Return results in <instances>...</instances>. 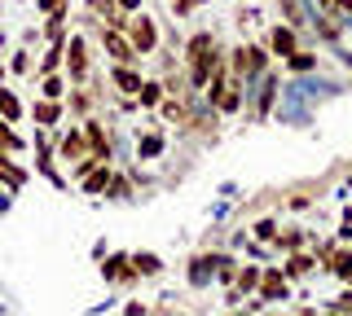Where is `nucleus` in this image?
I'll list each match as a JSON object with an SVG mask.
<instances>
[{"label": "nucleus", "mask_w": 352, "mask_h": 316, "mask_svg": "<svg viewBox=\"0 0 352 316\" xmlns=\"http://www.w3.org/2000/svg\"><path fill=\"white\" fill-rule=\"evenodd\" d=\"M185 62H190V88H207V80H212V71L225 62V49H220V40L212 31H194L190 40H185Z\"/></svg>", "instance_id": "nucleus-1"}, {"label": "nucleus", "mask_w": 352, "mask_h": 316, "mask_svg": "<svg viewBox=\"0 0 352 316\" xmlns=\"http://www.w3.org/2000/svg\"><path fill=\"white\" fill-rule=\"evenodd\" d=\"M269 58H273V53L264 49V45H234V49H229V71H234L238 80L251 88V84H256L264 71H273Z\"/></svg>", "instance_id": "nucleus-2"}, {"label": "nucleus", "mask_w": 352, "mask_h": 316, "mask_svg": "<svg viewBox=\"0 0 352 316\" xmlns=\"http://www.w3.org/2000/svg\"><path fill=\"white\" fill-rule=\"evenodd\" d=\"M66 80L71 84H88V71H93V49H88V40L75 31V36H66V62H62Z\"/></svg>", "instance_id": "nucleus-3"}, {"label": "nucleus", "mask_w": 352, "mask_h": 316, "mask_svg": "<svg viewBox=\"0 0 352 316\" xmlns=\"http://www.w3.org/2000/svg\"><path fill=\"white\" fill-rule=\"evenodd\" d=\"M128 40H132V49L141 53V58H154V53H159V27H154V18L150 14H128Z\"/></svg>", "instance_id": "nucleus-4"}, {"label": "nucleus", "mask_w": 352, "mask_h": 316, "mask_svg": "<svg viewBox=\"0 0 352 316\" xmlns=\"http://www.w3.org/2000/svg\"><path fill=\"white\" fill-rule=\"evenodd\" d=\"M97 40H102V49H106L110 62H128V66H137V62H141V53L132 49V40H128L124 27H97Z\"/></svg>", "instance_id": "nucleus-5"}, {"label": "nucleus", "mask_w": 352, "mask_h": 316, "mask_svg": "<svg viewBox=\"0 0 352 316\" xmlns=\"http://www.w3.org/2000/svg\"><path fill=\"white\" fill-rule=\"evenodd\" d=\"M80 127H84V141H88V154H97L102 162H110L115 158V141H110V132H106V123L97 114H88V119H80Z\"/></svg>", "instance_id": "nucleus-6"}, {"label": "nucleus", "mask_w": 352, "mask_h": 316, "mask_svg": "<svg viewBox=\"0 0 352 316\" xmlns=\"http://www.w3.org/2000/svg\"><path fill=\"white\" fill-rule=\"evenodd\" d=\"M256 299L269 308V303H286L291 299V277H286L282 268H264V277H260V286H256Z\"/></svg>", "instance_id": "nucleus-7"}, {"label": "nucleus", "mask_w": 352, "mask_h": 316, "mask_svg": "<svg viewBox=\"0 0 352 316\" xmlns=\"http://www.w3.org/2000/svg\"><path fill=\"white\" fill-rule=\"evenodd\" d=\"M264 49H269L278 62H286L291 53H300L304 45H300V31H295L291 23H273V27H269V45H264Z\"/></svg>", "instance_id": "nucleus-8"}, {"label": "nucleus", "mask_w": 352, "mask_h": 316, "mask_svg": "<svg viewBox=\"0 0 352 316\" xmlns=\"http://www.w3.org/2000/svg\"><path fill=\"white\" fill-rule=\"evenodd\" d=\"M278 93H282L278 75L264 71L260 80H256V101H251V114H256V119H269V114H273V101H278Z\"/></svg>", "instance_id": "nucleus-9"}, {"label": "nucleus", "mask_w": 352, "mask_h": 316, "mask_svg": "<svg viewBox=\"0 0 352 316\" xmlns=\"http://www.w3.org/2000/svg\"><path fill=\"white\" fill-rule=\"evenodd\" d=\"M110 84H115L119 97H137L141 84H146V75H141L137 66H128V62H115V66H110Z\"/></svg>", "instance_id": "nucleus-10"}, {"label": "nucleus", "mask_w": 352, "mask_h": 316, "mask_svg": "<svg viewBox=\"0 0 352 316\" xmlns=\"http://www.w3.org/2000/svg\"><path fill=\"white\" fill-rule=\"evenodd\" d=\"M102 277H106V281H115V286H132V281H137L132 255H106V264H102Z\"/></svg>", "instance_id": "nucleus-11"}, {"label": "nucleus", "mask_w": 352, "mask_h": 316, "mask_svg": "<svg viewBox=\"0 0 352 316\" xmlns=\"http://www.w3.org/2000/svg\"><path fill=\"white\" fill-rule=\"evenodd\" d=\"M282 18L295 31H308V27H313V18H317V5H313V0H282Z\"/></svg>", "instance_id": "nucleus-12"}, {"label": "nucleus", "mask_w": 352, "mask_h": 316, "mask_svg": "<svg viewBox=\"0 0 352 316\" xmlns=\"http://www.w3.org/2000/svg\"><path fill=\"white\" fill-rule=\"evenodd\" d=\"M93 106H97V88H84V84H71V97H66V110H71V119H75V123L93 114Z\"/></svg>", "instance_id": "nucleus-13"}, {"label": "nucleus", "mask_w": 352, "mask_h": 316, "mask_svg": "<svg viewBox=\"0 0 352 316\" xmlns=\"http://www.w3.org/2000/svg\"><path fill=\"white\" fill-rule=\"evenodd\" d=\"M66 114V101H53V97H40L36 106H31V119H36L40 127H58Z\"/></svg>", "instance_id": "nucleus-14"}, {"label": "nucleus", "mask_w": 352, "mask_h": 316, "mask_svg": "<svg viewBox=\"0 0 352 316\" xmlns=\"http://www.w3.org/2000/svg\"><path fill=\"white\" fill-rule=\"evenodd\" d=\"M88 154V141H84V127H71V132H66L62 141H58V158L66 162V167H71L75 158H84Z\"/></svg>", "instance_id": "nucleus-15"}, {"label": "nucleus", "mask_w": 352, "mask_h": 316, "mask_svg": "<svg viewBox=\"0 0 352 316\" xmlns=\"http://www.w3.org/2000/svg\"><path fill=\"white\" fill-rule=\"evenodd\" d=\"M212 281H216V250L212 255H194L190 259V286L203 290V286H212Z\"/></svg>", "instance_id": "nucleus-16"}, {"label": "nucleus", "mask_w": 352, "mask_h": 316, "mask_svg": "<svg viewBox=\"0 0 352 316\" xmlns=\"http://www.w3.org/2000/svg\"><path fill=\"white\" fill-rule=\"evenodd\" d=\"M313 268H317V259L308 255V250H291V255H286V264H282V272H286V277H291V281L308 277V272H313Z\"/></svg>", "instance_id": "nucleus-17"}, {"label": "nucleus", "mask_w": 352, "mask_h": 316, "mask_svg": "<svg viewBox=\"0 0 352 316\" xmlns=\"http://www.w3.org/2000/svg\"><path fill=\"white\" fill-rule=\"evenodd\" d=\"M62 62H66V40H49V49H44V58H40L36 75H53V71H62Z\"/></svg>", "instance_id": "nucleus-18"}, {"label": "nucleus", "mask_w": 352, "mask_h": 316, "mask_svg": "<svg viewBox=\"0 0 352 316\" xmlns=\"http://www.w3.org/2000/svg\"><path fill=\"white\" fill-rule=\"evenodd\" d=\"M66 88H71V80H66V71L40 75V97H53V101H66Z\"/></svg>", "instance_id": "nucleus-19"}, {"label": "nucleus", "mask_w": 352, "mask_h": 316, "mask_svg": "<svg viewBox=\"0 0 352 316\" xmlns=\"http://www.w3.org/2000/svg\"><path fill=\"white\" fill-rule=\"evenodd\" d=\"M110 176H115V171H110V162H97V167L88 171L80 184H84V193H93V198H97V193H106V189H110Z\"/></svg>", "instance_id": "nucleus-20"}, {"label": "nucleus", "mask_w": 352, "mask_h": 316, "mask_svg": "<svg viewBox=\"0 0 352 316\" xmlns=\"http://www.w3.org/2000/svg\"><path fill=\"white\" fill-rule=\"evenodd\" d=\"M260 277H264V268L260 264H238V277H234V286L247 294V299H256V286H260Z\"/></svg>", "instance_id": "nucleus-21"}, {"label": "nucleus", "mask_w": 352, "mask_h": 316, "mask_svg": "<svg viewBox=\"0 0 352 316\" xmlns=\"http://www.w3.org/2000/svg\"><path fill=\"white\" fill-rule=\"evenodd\" d=\"M273 246H278L282 255H291V250H304V246H308V233H304V228H295V224H291V228H282V233L273 237Z\"/></svg>", "instance_id": "nucleus-22"}, {"label": "nucleus", "mask_w": 352, "mask_h": 316, "mask_svg": "<svg viewBox=\"0 0 352 316\" xmlns=\"http://www.w3.org/2000/svg\"><path fill=\"white\" fill-rule=\"evenodd\" d=\"M132 268H137V277H163V259L154 255V250H137V255H132Z\"/></svg>", "instance_id": "nucleus-23"}, {"label": "nucleus", "mask_w": 352, "mask_h": 316, "mask_svg": "<svg viewBox=\"0 0 352 316\" xmlns=\"http://www.w3.org/2000/svg\"><path fill=\"white\" fill-rule=\"evenodd\" d=\"M163 97H168L163 80H146V84H141V93H137V101H141V110H150V106H163Z\"/></svg>", "instance_id": "nucleus-24"}, {"label": "nucleus", "mask_w": 352, "mask_h": 316, "mask_svg": "<svg viewBox=\"0 0 352 316\" xmlns=\"http://www.w3.org/2000/svg\"><path fill=\"white\" fill-rule=\"evenodd\" d=\"M163 145H168V136H163V132H146V136H137V158H159V154H163Z\"/></svg>", "instance_id": "nucleus-25"}, {"label": "nucleus", "mask_w": 352, "mask_h": 316, "mask_svg": "<svg viewBox=\"0 0 352 316\" xmlns=\"http://www.w3.org/2000/svg\"><path fill=\"white\" fill-rule=\"evenodd\" d=\"M22 149H27V141L9 127V119H0V154H22Z\"/></svg>", "instance_id": "nucleus-26"}, {"label": "nucleus", "mask_w": 352, "mask_h": 316, "mask_svg": "<svg viewBox=\"0 0 352 316\" xmlns=\"http://www.w3.org/2000/svg\"><path fill=\"white\" fill-rule=\"evenodd\" d=\"M326 272H335L339 281H352V250H335L326 259Z\"/></svg>", "instance_id": "nucleus-27"}, {"label": "nucleus", "mask_w": 352, "mask_h": 316, "mask_svg": "<svg viewBox=\"0 0 352 316\" xmlns=\"http://www.w3.org/2000/svg\"><path fill=\"white\" fill-rule=\"evenodd\" d=\"M0 119H9V123H22V101L9 88H0Z\"/></svg>", "instance_id": "nucleus-28"}, {"label": "nucleus", "mask_w": 352, "mask_h": 316, "mask_svg": "<svg viewBox=\"0 0 352 316\" xmlns=\"http://www.w3.org/2000/svg\"><path fill=\"white\" fill-rule=\"evenodd\" d=\"M234 277H238V259H234V255H220V250H216V281L234 286Z\"/></svg>", "instance_id": "nucleus-29"}, {"label": "nucleus", "mask_w": 352, "mask_h": 316, "mask_svg": "<svg viewBox=\"0 0 352 316\" xmlns=\"http://www.w3.org/2000/svg\"><path fill=\"white\" fill-rule=\"evenodd\" d=\"M286 71H295V75H304V71H317V53H308V49L291 53V58H286Z\"/></svg>", "instance_id": "nucleus-30"}, {"label": "nucleus", "mask_w": 352, "mask_h": 316, "mask_svg": "<svg viewBox=\"0 0 352 316\" xmlns=\"http://www.w3.org/2000/svg\"><path fill=\"white\" fill-rule=\"evenodd\" d=\"M106 198H110V202H128V198H132V180L115 171V176H110V189H106Z\"/></svg>", "instance_id": "nucleus-31"}, {"label": "nucleus", "mask_w": 352, "mask_h": 316, "mask_svg": "<svg viewBox=\"0 0 352 316\" xmlns=\"http://www.w3.org/2000/svg\"><path fill=\"white\" fill-rule=\"evenodd\" d=\"M251 233H256V242H273V237H278V220H273V215H260V220L251 224Z\"/></svg>", "instance_id": "nucleus-32"}, {"label": "nucleus", "mask_w": 352, "mask_h": 316, "mask_svg": "<svg viewBox=\"0 0 352 316\" xmlns=\"http://www.w3.org/2000/svg\"><path fill=\"white\" fill-rule=\"evenodd\" d=\"M317 14H339V18H352V0H313Z\"/></svg>", "instance_id": "nucleus-33"}, {"label": "nucleus", "mask_w": 352, "mask_h": 316, "mask_svg": "<svg viewBox=\"0 0 352 316\" xmlns=\"http://www.w3.org/2000/svg\"><path fill=\"white\" fill-rule=\"evenodd\" d=\"M9 71H14V75H36V66H31V49H27V45L14 49V62H9Z\"/></svg>", "instance_id": "nucleus-34"}, {"label": "nucleus", "mask_w": 352, "mask_h": 316, "mask_svg": "<svg viewBox=\"0 0 352 316\" xmlns=\"http://www.w3.org/2000/svg\"><path fill=\"white\" fill-rule=\"evenodd\" d=\"M326 312H352V286H348L344 294H339V299H335V303H330V308H326Z\"/></svg>", "instance_id": "nucleus-35"}, {"label": "nucleus", "mask_w": 352, "mask_h": 316, "mask_svg": "<svg viewBox=\"0 0 352 316\" xmlns=\"http://www.w3.org/2000/svg\"><path fill=\"white\" fill-rule=\"evenodd\" d=\"M194 5H203V0H172V9H176V18H185Z\"/></svg>", "instance_id": "nucleus-36"}, {"label": "nucleus", "mask_w": 352, "mask_h": 316, "mask_svg": "<svg viewBox=\"0 0 352 316\" xmlns=\"http://www.w3.org/2000/svg\"><path fill=\"white\" fill-rule=\"evenodd\" d=\"M119 9H124V14H137V9H141V0H119Z\"/></svg>", "instance_id": "nucleus-37"}, {"label": "nucleus", "mask_w": 352, "mask_h": 316, "mask_svg": "<svg viewBox=\"0 0 352 316\" xmlns=\"http://www.w3.org/2000/svg\"><path fill=\"white\" fill-rule=\"evenodd\" d=\"M0 80H5V62H0Z\"/></svg>", "instance_id": "nucleus-38"}, {"label": "nucleus", "mask_w": 352, "mask_h": 316, "mask_svg": "<svg viewBox=\"0 0 352 316\" xmlns=\"http://www.w3.org/2000/svg\"><path fill=\"white\" fill-rule=\"evenodd\" d=\"M0 312H5V303H0Z\"/></svg>", "instance_id": "nucleus-39"}]
</instances>
